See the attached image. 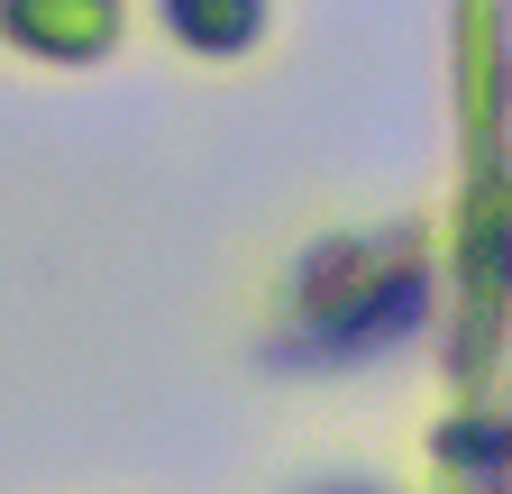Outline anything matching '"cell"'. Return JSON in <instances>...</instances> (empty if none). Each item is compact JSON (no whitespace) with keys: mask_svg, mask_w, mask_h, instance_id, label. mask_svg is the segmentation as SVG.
I'll return each instance as SVG.
<instances>
[{"mask_svg":"<svg viewBox=\"0 0 512 494\" xmlns=\"http://www.w3.org/2000/svg\"><path fill=\"white\" fill-rule=\"evenodd\" d=\"M430 321V266L412 238H330L293 266L284 293V357L293 366H357L403 348Z\"/></svg>","mask_w":512,"mask_h":494,"instance_id":"obj_1","label":"cell"},{"mask_svg":"<svg viewBox=\"0 0 512 494\" xmlns=\"http://www.w3.org/2000/svg\"><path fill=\"white\" fill-rule=\"evenodd\" d=\"M147 19L183 65H247L275 37V0H147Z\"/></svg>","mask_w":512,"mask_h":494,"instance_id":"obj_3","label":"cell"},{"mask_svg":"<svg viewBox=\"0 0 512 494\" xmlns=\"http://www.w3.org/2000/svg\"><path fill=\"white\" fill-rule=\"evenodd\" d=\"M275 494H412L394 467H375V458H320V467H302V476H284Z\"/></svg>","mask_w":512,"mask_h":494,"instance_id":"obj_4","label":"cell"},{"mask_svg":"<svg viewBox=\"0 0 512 494\" xmlns=\"http://www.w3.org/2000/svg\"><path fill=\"white\" fill-rule=\"evenodd\" d=\"M128 0H0V55L37 74H92L128 46Z\"/></svg>","mask_w":512,"mask_h":494,"instance_id":"obj_2","label":"cell"}]
</instances>
